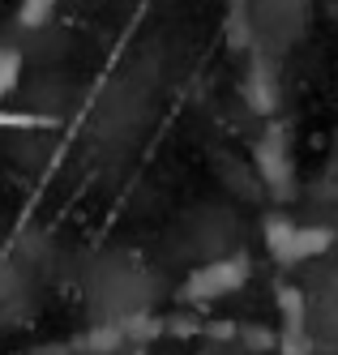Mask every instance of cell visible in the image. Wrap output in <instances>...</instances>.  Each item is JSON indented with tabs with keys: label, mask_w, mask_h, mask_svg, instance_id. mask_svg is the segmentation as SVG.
<instances>
[{
	"label": "cell",
	"mask_w": 338,
	"mask_h": 355,
	"mask_svg": "<svg viewBox=\"0 0 338 355\" xmlns=\"http://www.w3.org/2000/svg\"><path fill=\"white\" fill-rule=\"evenodd\" d=\"M253 163H257V175L266 180L270 193H287L291 189V150H287L282 124H270L262 133V141L253 146Z\"/></svg>",
	"instance_id": "3"
},
{
	"label": "cell",
	"mask_w": 338,
	"mask_h": 355,
	"mask_svg": "<svg viewBox=\"0 0 338 355\" xmlns=\"http://www.w3.org/2000/svg\"><path fill=\"white\" fill-rule=\"evenodd\" d=\"M244 98H248V107L262 112V116H270L278 107V90H274V78H270V69H266L262 56H253V64L244 73Z\"/></svg>",
	"instance_id": "4"
},
{
	"label": "cell",
	"mask_w": 338,
	"mask_h": 355,
	"mask_svg": "<svg viewBox=\"0 0 338 355\" xmlns=\"http://www.w3.org/2000/svg\"><path fill=\"white\" fill-rule=\"evenodd\" d=\"M56 5H60V0H22V5H17V26H22V31L47 26L51 13H56Z\"/></svg>",
	"instance_id": "7"
},
{
	"label": "cell",
	"mask_w": 338,
	"mask_h": 355,
	"mask_svg": "<svg viewBox=\"0 0 338 355\" xmlns=\"http://www.w3.org/2000/svg\"><path fill=\"white\" fill-rule=\"evenodd\" d=\"M278 313L287 334H304V295L296 287H278Z\"/></svg>",
	"instance_id": "6"
},
{
	"label": "cell",
	"mask_w": 338,
	"mask_h": 355,
	"mask_svg": "<svg viewBox=\"0 0 338 355\" xmlns=\"http://www.w3.org/2000/svg\"><path fill=\"white\" fill-rule=\"evenodd\" d=\"M248 0H240V5H227V43L231 52H248L253 47V26H248Z\"/></svg>",
	"instance_id": "5"
},
{
	"label": "cell",
	"mask_w": 338,
	"mask_h": 355,
	"mask_svg": "<svg viewBox=\"0 0 338 355\" xmlns=\"http://www.w3.org/2000/svg\"><path fill=\"white\" fill-rule=\"evenodd\" d=\"M227 5H240V0H227Z\"/></svg>",
	"instance_id": "10"
},
{
	"label": "cell",
	"mask_w": 338,
	"mask_h": 355,
	"mask_svg": "<svg viewBox=\"0 0 338 355\" xmlns=\"http://www.w3.org/2000/svg\"><path fill=\"white\" fill-rule=\"evenodd\" d=\"M22 82V52L0 43V98H9Z\"/></svg>",
	"instance_id": "8"
},
{
	"label": "cell",
	"mask_w": 338,
	"mask_h": 355,
	"mask_svg": "<svg viewBox=\"0 0 338 355\" xmlns=\"http://www.w3.org/2000/svg\"><path fill=\"white\" fill-rule=\"evenodd\" d=\"M248 274H253V266H248L244 252H236V257H219V261H205V266H197L185 278L180 300L193 304V309H197V304H210V300H223L231 291H240L248 283Z\"/></svg>",
	"instance_id": "2"
},
{
	"label": "cell",
	"mask_w": 338,
	"mask_h": 355,
	"mask_svg": "<svg viewBox=\"0 0 338 355\" xmlns=\"http://www.w3.org/2000/svg\"><path fill=\"white\" fill-rule=\"evenodd\" d=\"M39 124H51V120L31 112H0V129H39Z\"/></svg>",
	"instance_id": "9"
},
{
	"label": "cell",
	"mask_w": 338,
	"mask_h": 355,
	"mask_svg": "<svg viewBox=\"0 0 338 355\" xmlns=\"http://www.w3.org/2000/svg\"><path fill=\"white\" fill-rule=\"evenodd\" d=\"M334 244V232L330 227H300L282 214H270L266 218V248L278 266H300V261H313Z\"/></svg>",
	"instance_id": "1"
}]
</instances>
